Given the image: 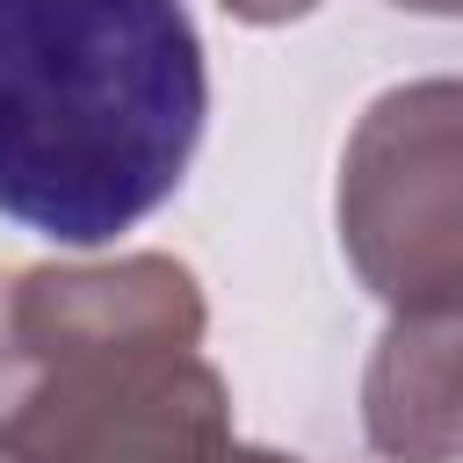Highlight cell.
<instances>
[{
	"instance_id": "6da1fadb",
	"label": "cell",
	"mask_w": 463,
	"mask_h": 463,
	"mask_svg": "<svg viewBox=\"0 0 463 463\" xmlns=\"http://www.w3.org/2000/svg\"><path fill=\"white\" fill-rule=\"evenodd\" d=\"M203 116L181 0H0V217L109 246L181 188Z\"/></svg>"
},
{
	"instance_id": "7a4b0ae2",
	"label": "cell",
	"mask_w": 463,
	"mask_h": 463,
	"mask_svg": "<svg viewBox=\"0 0 463 463\" xmlns=\"http://www.w3.org/2000/svg\"><path fill=\"white\" fill-rule=\"evenodd\" d=\"M340 246L391 318L463 311V80L376 94L340 152Z\"/></svg>"
},
{
	"instance_id": "3957f363",
	"label": "cell",
	"mask_w": 463,
	"mask_h": 463,
	"mask_svg": "<svg viewBox=\"0 0 463 463\" xmlns=\"http://www.w3.org/2000/svg\"><path fill=\"white\" fill-rule=\"evenodd\" d=\"M14 463H253L232 391L195 347H87L29 369Z\"/></svg>"
},
{
	"instance_id": "277c9868",
	"label": "cell",
	"mask_w": 463,
	"mask_h": 463,
	"mask_svg": "<svg viewBox=\"0 0 463 463\" xmlns=\"http://www.w3.org/2000/svg\"><path fill=\"white\" fill-rule=\"evenodd\" d=\"M203 282L166 253L29 268L7 289V347L22 369L87 347H203Z\"/></svg>"
},
{
	"instance_id": "5b68a950",
	"label": "cell",
	"mask_w": 463,
	"mask_h": 463,
	"mask_svg": "<svg viewBox=\"0 0 463 463\" xmlns=\"http://www.w3.org/2000/svg\"><path fill=\"white\" fill-rule=\"evenodd\" d=\"M362 434L383 463H463V311L383 326L362 376Z\"/></svg>"
},
{
	"instance_id": "8992f818",
	"label": "cell",
	"mask_w": 463,
	"mask_h": 463,
	"mask_svg": "<svg viewBox=\"0 0 463 463\" xmlns=\"http://www.w3.org/2000/svg\"><path fill=\"white\" fill-rule=\"evenodd\" d=\"M224 7H232L239 22H260V29H268V22H297V14H311L318 0H224Z\"/></svg>"
},
{
	"instance_id": "52a82bcc",
	"label": "cell",
	"mask_w": 463,
	"mask_h": 463,
	"mask_svg": "<svg viewBox=\"0 0 463 463\" xmlns=\"http://www.w3.org/2000/svg\"><path fill=\"white\" fill-rule=\"evenodd\" d=\"M391 7H412V14H463V0H391Z\"/></svg>"
},
{
	"instance_id": "ba28073f",
	"label": "cell",
	"mask_w": 463,
	"mask_h": 463,
	"mask_svg": "<svg viewBox=\"0 0 463 463\" xmlns=\"http://www.w3.org/2000/svg\"><path fill=\"white\" fill-rule=\"evenodd\" d=\"M7 369H14V347H7V297H0V383H7Z\"/></svg>"
},
{
	"instance_id": "9c48e42d",
	"label": "cell",
	"mask_w": 463,
	"mask_h": 463,
	"mask_svg": "<svg viewBox=\"0 0 463 463\" xmlns=\"http://www.w3.org/2000/svg\"><path fill=\"white\" fill-rule=\"evenodd\" d=\"M0 463H14V434H7V412H0Z\"/></svg>"
},
{
	"instance_id": "30bf717a",
	"label": "cell",
	"mask_w": 463,
	"mask_h": 463,
	"mask_svg": "<svg viewBox=\"0 0 463 463\" xmlns=\"http://www.w3.org/2000/svg\"><path fill=\"white\" fill-rule=\"evenodd\" d=\"M253 463H297V456H275V449H253Z\"/></svg>"
}]
</instances>
